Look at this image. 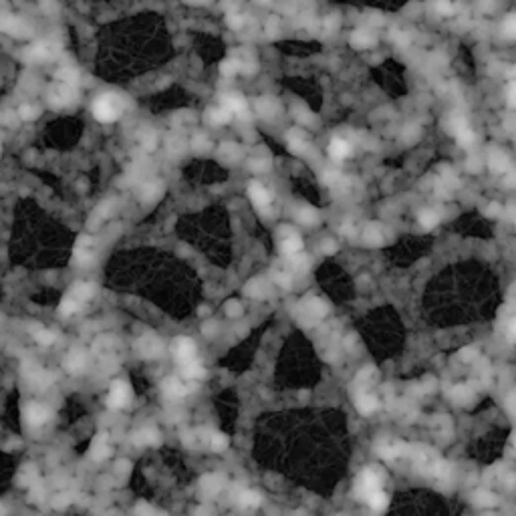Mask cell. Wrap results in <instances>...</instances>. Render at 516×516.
<instances>
[{"instance_id":"obj_1","label":"cell","mask_w":516,"mask_h":516,"mask_svg":"<svg viewBox=\"0 0 516 516\" xmlns=\"http://www.w3.org/2000/svg\"><path fill=\"white\" fill-rule=\"evenodd\" d=\"M93 115L103 121V123H111L119 117V105L113 95H103L93 103Z\"/></svg>"},{"instance_id":"obj_2","label":"cell","mask_w":516,"mask_h":516,"mask_svg":"<svg viewBox=\"0 0 516 516\" xmlns=\"http://www.w3.org/2000/svg\"><path fill=\"white\" fill-rule=\"evenodd\" d=\"M375 490H381V484H379V476L373 472V470H365L359 480H357V486H355V494L363 500H367L369 494H373Z\"/></svg>"},{"instance_id":"obj_3","label":"cell","mask_w":516,"mask_h":516,"mask_svg":"<svg viewBox=\"0 0 516 516\" xmlns=\"http://www.w3.org/2000/svg\"><path fill=\"white\" fill-rule=\"evenodd\" d=\"M129 400H131V389L127 387V383L115 381L111 391H109V398H107L109 407H125Z\"/></svg>"},{"instance_id":"obj_4","label":"cell","mask_w":516,"mask_h":516,"mask_svg":"<svg viewBox=\"0 0 516 516\" xmlns=\"http://www.w3.org/2000/svg\"><path fill=\"white\" fill-rule=\"evenodd\" d=\"M248 194H250V200L254 202V206H258V208H266V206L270 204V194H268V190H266L262 184H258V181H252V184L248 186Z\"/></svg>"},{"instance_id":"obj_5","label":"cell","mask_w":516,"mask_h":516,"mask_svg":"<svg viewBox=\"0 0 516 516\" xmlns=\"http://www.w3.org/2000/svg\"><path fill=\"white\" fill-rule=\"evenodd\" d=\"M47 419H49V409L47 407H43L39 403L26 407V421L31 426H43Z\"/></svg>"},{"instance_id":"obj_6","label":"cell","mask_w":516,"mask_h":516,"mask_svg":"<svg viewBox=\"0 0 516 516\" xmlns=\"http://www.w3.org/2000/svg\"><path fill=\"white\" fill-rule=\"evenodd\" d=\"M175 357L179 361H186V359H194L196 357V345L192 339H186V337H179L177 343H175Z\"/></svg>"},{"instance_id":"obj_7","label":"cell","mask_w":516,"mask_h":516,"mask_svg":"<svg viewBox=\"0 0 516 516\" xmlns=\"http://www.w3.org/2000/svg\"><path fill=\"white\" fill-rule=\"evenodd\" d=\"M179 367H181V373L186 375V377H200L202 373H204V369H202V365H200V361L194 357V359H186V361H179Z\"/></svg>"},{"instance_id":"obj_8","label":"cell","mask_w":516,"mask_h":516,"mask_svg":"<svg viewBox=\"0 0 516 516\" xmlns=\"http://www.w3.org/2000/svg\"><path fill=\"white\" fill-rule=\"evenodd\" d=\"M224 107L236 115L246 113V101H244L242 97H238V95H228V97H224Z\"/></svg>"},{"instance_id":"obj_9","label":"cell","mask_w":516,"mask_h":516,"mask_svg":"<svg viewBox=\"0 0 516 516\" xmlns=\"http://www.w3.org/2000/svg\"><path fill=\"white\" fill-rule=\"evenodd\" d=\"M329 154L333 160H343L349 156V145L345 139H333L331 145H329Z\"/></svg>"},{"instance_id":"obj_10","label":"cell","mask_w":516,"mask_h":516,"mask_svg":"<svg viewBox=\"0 0 516 516\" xmlns=\"http://www.w3.org/2000/svg\"><path fill=\"white\" fill-rule=\"evenodd\" d=\"M283 252H287V254H296L300 248H302V242H300V236H296V234H288L287 238H283Z\"/></svg>"},{"instance_id":"obj_11","label":"cell","mask_w":516,"mask_h":516,"mask_svg":"<svg viewBox=\"0 0 516 516\" xmlns=\"http://www.w3.org/2000/svg\"><path fill=\"white\" fill-rule=\"evenodd\" d=\"M357 409L363 413V415H371L375 409H377V400L373 396H361L357 400Z\"/></svg>"},{"instance_id":"obj_12","label":"cell","mask_w":516,"mask_h":516,"mask_svg":"<svg viewBox=\"0 0 516 516\" xmlns=\"http://www.w3.org/2000/svg\"><path fill=\"white\" fill-rule=\"evenodd\" d=\"M373 37L369 35V33H365V31H357V33H353V37H351V43H353V47H357V49H367V47H371L373 45Z\"/></svg>"},{"instance_id":"obj_13","label":"cell","mask_w":516,"mask_h":516,"mask_svg":"<svg viewBox=\"0 0 516 516\" xmlns=\"http://www.w3.org/2000/svg\"><path fill=\"white\" fill-rule=\"evenodd\" d=\"M79 305H81V300H79V298H75L73 294H69V296H65V298H63V302H60L58 311H60V315H63V317H69V315H73V313L79 309Z\"/></svg>"},{"instance_id":"obj_14","label":"cell","mask_w":516,"mask_h":516,"mask_svg":"<svg viewBox=\"0 0 516 516\" xmlns=\"http://www.w3.org/2000/svg\"><path fill=\"white\" fill-rule=\"evenodd\" d=\"M367 502H369V506H371L373 510H377V512H381V510L387 506V498H385V494H383L381 490H375L373 494H369V496H367Z\"/></svg>"},{"instance_id":"obj_15","label":"cell","mask_w":516,"mask_h":516,"mask_svg":"<svg viewBox=\"0 0 516 516\" xmlns=\"http://www.w3.org/2000/svg\"><path fill=\"white\" fill-rule=\"evenodd\" d=\"M232 115L234 113L230 109H226L224 105L222 107H214V109H210V121L212 123H226V121H230Z\"/></svg>"},{"instance_id":"obj_16","label":"cell","mask_w":516,"mask_h":516,"mask_svg":"<svg viewBox=\"0 0 516 516\" xmlns=\"http://www.w3.org/2000/svg\"><path fill=\"white\" fill-rule=\"evenodd\" d=\"M71 294L83 302V300H87V298L93 294V285H87V283H79V285H75V287H73Z\"/></svg>"},{"instance_id":"obj_17","label":"cell","mask_w":516,"mask_h":516,"mask_svg":"<svg viewBox=\"0 0 516 516\" xmlns=\"http://www.w3.org/2000/svg\"><path fill=\"white\" fill-rule=\"evenodd\" d=\"M456 135H458V139H460V143L462 145H468L470 141H472V131L468 129V125L464 123V121H458V125H456Z\"/></svg>"},{"instance_id":"obj_18","label":"cell","mask_w":516,"mask_h":516,"mask_svg":"<svg viewBox=\"0 0 516 516\" xmlns=\"http://www.w3.org/2000/svg\"><path fill=\"white\" fill-rule=\"evenodd\" d=\"M166 391H168L170 396H184L188 389H186V385H181L177 379H168V381H166Z\"/></svg>"},{"instance_id":"obj_19","label":"cell","mask_w":516,"mask_h":516,"mask_svg":"<svg viewBox=\"0 0 516 516\" xmlns=\"http://www.w3.org/2000/svg\"><path fill=\"white\" fill-rule=\"evenodd\" d=\"M95 460H103L109 456V448L105 446V442H103V438L99 440V442H95V446H93V454H91Z\"/></svg>"},{"instance_id":"obj_20","label":"cell","mask_w":516,"mask_h":516,"mask_svg":"<svg viewBox=\"0 0 516 516\" xmlns=\"http://www.w3.org/2000/svg\"><path fill=\"white\" fill-rule=\"evenodd\" d=\"M504 35L508 39H516V14H510L506 20H504V26H502Z\"/></svg>"},{"instance_id":"obj_21","label":"cell","mask_w":516,"mask_h":516,"mask_svg":"<svg viewBox=\"0 0 516 516\" xmlns=\"http://www.w3.org/2000/svg\"><path fill=\"white\" fill-rule=\"evenodd\" d=\"M419 222H421L426 228H432V226H436L438 216H436L434 212H421V214H419Z\"/></svg>"},{"instance_id":"obj_22","label":"cell","mask_w":516,"mask_h":516,"mask_svg":"<svg viewBox=\"0 0 516 516\" xmlns=\"http://www.w3.org/2000/svg\"><path fill=\"white\" fill-rule=\"evenodd\" d=\"M436 10H438L440 14H444V16H450V14L454 12V6H452V2H448V0H438V2H436Z\"/></svg>"},{"instance_id":"obj_23","label":"cell","mask_w":516,"mask_h":516,"mask_svg":"<svg viewBox=\"0 0 516 516\" xmlns=\"http://www.w3.org/2000/svg\"><path fill=\"white\" fill-rule=\"evenodd\" d=\"M260 502V496L256 492H244L242 494V504L244 506H256Z\"/></svg>"},{"instance_id":"obj_24","label":"cell","mask_w":516,"mask_h":516,"mask_svg":"<svg viewBox=\"0 0 516 516\" xmlns=\"http://www.w3.org/2000/svg\"><path fill=\"white\" fill-rule=\"evenodd\" d=\"M154 432L151 430H143V432H139L137 434V438H135V444H151L154 442Z\"/></svg>"},{"instance_id":"obj_25","label":"cell","mask_w":516,"mask_h":516,"mask_svg":"<svg viewBox=\"0 0 516 516\" xmlns=\"http://www.w3.org/2000/svg\"><path fill=\"white\" fill-rule=\"evenodd\" d=\"M212 448L218 450V452H222V450L228 448V440H226L224 436H218V434H216V436L212 438Z\"/></svg>"},{"instance_id":"obj_26","label":"cell","mask_w":516,"mask_h":516,"mask_svg":"<svg viewBox=\"0 0 516 516\" xmlns=\"http://www.w3.org/2000/svg\"><path fill=\"white\" fill-rule=\"evenodd\" d=\"M53 339H55V335H53V333H49V331H43V329H41V331L37 333V341H39V343L51 345L53 343Z\"/></svg>"},{"instance_id":"obj_27","label":"cell","mask_w":516,"mask_h":516,"mask_svg":"<svg viewBox=\"0 0 516 516\" xmlns=\"http://www.w3.org/2000/svg\"><path fill=\"white\" fill-rule=\"evenodd\" d=\"M506 99H508V105H510V107H516V81H512V83L508 85Z\"/></svg>"},{"instance_id":"obj_28","label":"cell","mask_w":516,"mask_h":516,"mask_svg":"<svg viewBox=\"0 0 516 516\" xmlns=\"http://www.w3.org/2000/svg\"><path fill=\"white\" fill-rule=\"evenodd\" d=\"M236 71H238V63L236 60H228V63L222 65V73L224 75H234Z\"/></svg>"},{"instance_id":"obj_29","label":"cell","mask_w":516,"mask_h":516,"mask_svg":"<svg viewBox=\"0 0 516 516\" xmlns=\"http://www.w3.org/2000/svg\"><path fill=\"white\" fill-rule=\"evenodd\" d=\"M20 115H22L24 119H31V117H35V111H33V107L24 105V107H20Z\"/></svg>"},{"instance_id":"obj_30","label":"cell","mask_w":516,"mask_h":516,"mask_svg":"<svg viewBox=\"0 0 516 516\" xmlns=\"http://www.w3.org/2000/svg\"><path fill=\"white\" fill-rule=\"evenodd\" d=\"M508 337H510V341H516V317L512 319V323H510V329H508Z\"/></svg>"},{"instance_id":"obj_31","label":"cell","mask_w":516,"mask_h":516,"mask_svg":"<svg viewBox=\"0 0 516 516\" xmlns=\"http://www.w3.org/2000/svg\"><path fill=\"white\" fill-rule=\"evenodd\" d=\"M514 448H516V436H514Z\"/></svg>"}]
</instances>
